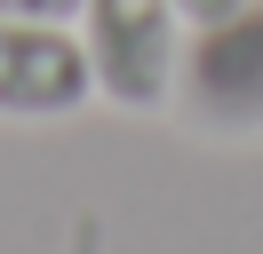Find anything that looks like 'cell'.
Here are the masks:
<instances>
[{
  "instance_id": "cell-4",
  "label": "cell",
  "mask_w": 263,
  "mask_h": 254,
  "mask_svg": "<svg viewBox=\"0 0 263 254\" xmlns=\"http://www.w3.org/2000/svg\"><path fill=\"white\" fill-rule=\"evenodd\" d=\"M0 16H56V24H72L80 0H0Z\"/></svg>"
},
{
  "instance_id": "cell-3",
  "label": "cell",
  "mask_w": 263,
  "mask_h": 254,
  "mask_svg": "<svg viewBox=\"0 0 263 254\" xmlns=\"http://www.w3.org/2000/svg\"><path fill=\"white\" fill-rule=\"evenodd\" d=\"M96 95L80 32L56 16H0V119H72Z\"/></svg>"
},
{
  "instance_id": "cell-1",
  "label": "cell",
  "mask_w": 263,
  "mask_h": 254,
  "mask_svg": "<svg viewBox=\"0 0 263 254\" xmlns=\"http://www.w3.org/2000/svg\"><path fill=\"white\" fill-rule=\"evenodd\" d=\"M80 48L96 95L120 111H167L183 72V16L176 0H80Z\"/></svg>"
},
{
  "instance_id": "cell-2",
  "label": "cell",
  "mask_w": 263,
  "mask_h": 254,
  "mask_svg": "<svg viewBox=\"0 0 263 254\" xmlns=\"http://www.w3.org/2000/svg\"><path fill=\"white\" fill-rule=\"evenodd\" d=\"M183 111L215 135L263 127V0L231 8L223 24H199V40L183 48Z\"/></svg>"
},
{
  "instance_id": "cell-5",
  "label": "cell",
  "mask_w": 263,
  "mask_h": 254,
  "mask_svg": "<svg viewBox=\"0 0 263 254\" xmlns=\"http://www.w3.org/2000/svg\"><path fill=\"white\" fill-rule=\"evenodd\" d=\"M231 8H247V0H176V16H183L192 32H199V24H223Z\"/></svg>"
}]
</instances>
